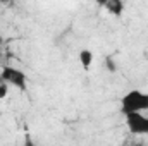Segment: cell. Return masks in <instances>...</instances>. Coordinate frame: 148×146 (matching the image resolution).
<instances>
[{
	"label": "cell",
	"mask_w": 148,
	"mask_h": 146,
	"mask_svg": "<svg viewBox=\"0 0 148 146\" xmlns=\"http://www.w3.org/2000/svg\"><path fill=\"white\" fill-rule=\"evenodd\" d=\"M148 110V93L141 89H131L121 98V112L129 113H145Z\"/></svg>",
	"instance_id": "1"
},
{
	"label": "cell",
	"mask_w": 148,
	"mask_h": 146,
	"mask_svg": "<svg viewBox=\"0 0 148 146\" xmlns=\"http://www.w3.org/2000/svg\"><path fill=\"white\" fill-rule=\"evenodd\" d=\"M0 79L3 83H7L9 86H14V88H19V89H26V83H28V77L26 74L23 72L21 69L17 67H12V65H5L0 72Z\"/></svg>",
	"instance_id": "2"
},
{
	"label": "cell",
	"mask_w": 148,
	"mask_h": 146,
	"mask_svg": "<svg viewBox=\"0 0 148 146\" xmlns=\"http://www.w3.org/2000/svg\"><path fill=\"white\" fill-rule=\"evenodd\" d=\"M126 127L134 136H148V115L145 113H129L124 117Z\"/></svg>",
	"instance_id": "3"
},
{
	"label": "cell",
	"mask_w": 148,
	"mask_h": 146,
	"mask_svg": "<svg viewBox=\"0 0 148 146\" xmlns=\"http://www.w3.org/2000/svg\"><path fill=\"white\" fill-rule=\"evenodd\" d=\"M79 62H81V67L84 71H88L91 67V64H93V52L88 50V48H83L79 52Z\"/></svg>",
	"instance_id": "4"
},
{
	"label": "cell",
	"mask_w": 148,
	"mask_h": 146,
	"mask_svg": "<svg viewBox=\"0 0 148 146\" xmlns=\"http://www.w3.org/2000/svg\"><path fill=\"white\" fill-rule=\"evenodd\" d=\"M105 9L110 12V14H115V16H121L122 10H124V3L121 0H110L105 3Z\"/></svg>",
	"instance_id": "5"
},
{
	"label": "cell",
	"mask_w": 148,
	"mask_h": 146,
	"mask_svg": "<svg viewBox=\"0 0 148 146\" xmlns=\"http://www.w3.org/2000/svg\"><path fill=\"white\" fill-rule=\"evenodd\" d=\"M9 88H10V86H9L7 83H3V81L0 79V100H3V98H5V96L9 95Z\"/></svg>",
	"instance_id": "6"
},
{
	"label": "cell",
	"mask_w": 148,
	"mask_h": 146,
	"mask_svg": "<svg viewBox=\"0 0 148 146\" xmlns=\"http://www.w3.org/2000/svg\"><path fill=\"white\" fill-rule=\"evenodd\" d=\"M23 146H36V143H35L31 138H26V139H24V145H23Z\"/></svg>",
	"instance_id": "7"
}]
</instances>
